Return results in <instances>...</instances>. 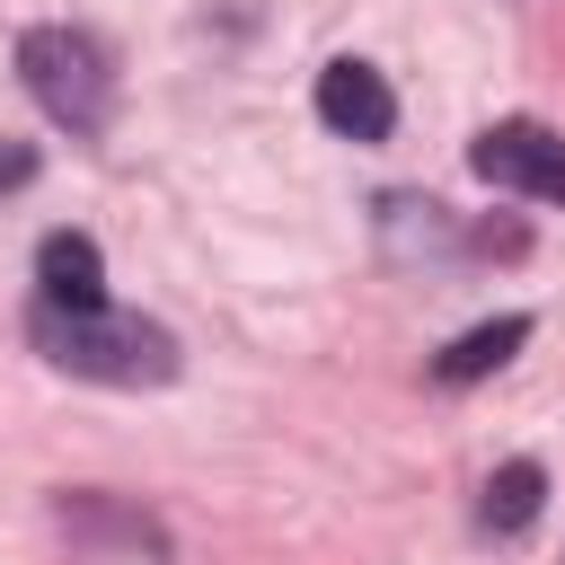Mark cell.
Segmentation results:
<instances>
[{"mask_svg": "<svg viewBox=\"0 0 565 565\" xmlns=\"http://www.w3.org/2000/svg\"><path fill=\"white\" fill-rule=\"evenodd\" d=\"M26 335H35V353L53 362V371H71V380H106V388H168L177 380V335L159 327V318H132V309H53V300H35L26 309Z\"/></svg>", "mask_w": 565, "mask_h": 565, "instance_id": "obj_1", "label": "cell"}, {"mask_svg": "<svg viewBox=\"0 0 565 565\" xmlns=\"http://www.w3.org/2000/svg\"><path fill=\"white\" fill-rule=\"evenodd\" d=\"M18 79H26V97H35L62 132H79V141H97V132L115 124V71H106V44H97L88 26H26V35H18Z\"/></svg>", "mask_w": 565, "mask_h": 565, "instance_id": "obj_2", "label": "cell"}, {"mask_svg": "<svg viewBox=\"0 0 565 565\" xmlns=\"http://www.w3.org/2000/svg\"><path fill=\"white\" fill-rule=\"evenodd\" d=\"M468 168L503 194H530V203H565V132L512 115V124H486L468 141Z\"/></svg>", "mask_w": 565, "mask_h": 565, "instance_id": "obj_3", "label": "cell"}, {"mask_svg": "<svg viewBox=\"0 0 565 565\" xmlns=\"http://www.w3.org/2000/svg\"><path fill=\"white\" fill-rule=\"evenodd\" d=\"M318 124L327 132H344V141H388L397 132V97H388V79L371 71V62H327L318 71Z\"/></svg>", "mask_w": 565, "mask_h": 565, "instance_id": "obj_4", "label": "cell"}, {"mask_svg": "<svg viewBox=\"0 0 565 565\" xmlns=\"http://www.w3.org/2000/svg\"><path fill=\"white\" fill-rule=\"evenodd\" d=\"M35 300H53V309H97V300H106V256H97V238L53 230V238L35 247Z\"/></svg>", "mask_w": 565, "mask_h": 565, "instance_id": "obj_5", "label": "cell"}, {"mask_svg": "<svg viewBox=\"0 0 565 565\" xmlns=\"http://www.w3.org/2000/svg\"><path fill=\"white\" fill-rule=\"evenodd\" d=\"M521 344H530V318H486V327H468V335H450V344L433 353V380H441V388H468V380L503 371Z\"/></svg>", "mask_w": 565, "mask_h": 565, "instance_id": "obj_6", "label": "cell"}, {"mask_svg": "<svg viewBox=\"0 0 565 565\" xmlns=\"http://www.w3.org/2000/svg\"><path fill=\"white\" fill-rule=\"evenodd\" d=\"M539 503H547V468H539V459H503V468L486 477V503H477V521L512 539V530H530V521H539Z\"/></svg>", "mask_w": 565, "mask_h": 565, "instance_id": "obj_7", "label": "cell"}, {"mask_svg": "<svg viewBox=\"0 0 565 565\" xmlns=\"http://www.w3.org/2000/svg\"><path fill=\"white\" fill-rule=\"evenodd\" d=\"M35 177V150H0V185H26Z\"/></svg>", "mask_w": 565, "mask_h": 565, "instance_id": "obj_8", "label": "cell"}]
</instances>
